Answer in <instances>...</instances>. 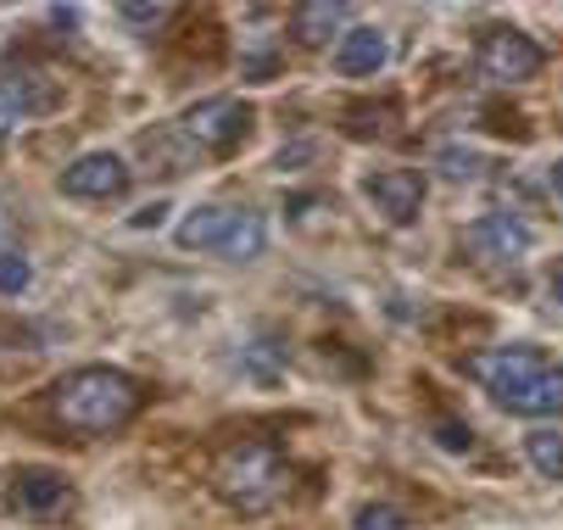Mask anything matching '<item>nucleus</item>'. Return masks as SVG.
I'll return each instance as SVG.
<instances>
[{"label": "nucleus", "mask_w": 563, "mask_h": 530, "mask_svg": "<svg viewBox=\"0 0 563 530\" xmlns=\"http://www.w3.org/2000/svg\"><path fill=\"white\" fill-rule=\"evenodd\" d=\"M145 408V386L123 368H107V363H90V368H73L56 380L51 391V413L62 430L73 435H112L123 430L134 413Z\"/></svg>", "instance_id": "f257e3e1"}, {"label": "nucleus", "mask_w": 563, "mask_h": 530, "mask_svg": "<svg viewBox=\"0 0 563 530\" xmlns=\"http://www.w3.org/2000/svg\"><path fill=\"white\" fill-rule=\"evenodd\" d=\"M285 486H290V464H285V452L274 441H234L212 464V492L240 514L274 508L285 497Z\"/></svg>", "instance_id": "f03ea898"}, {"label": "nucleus", "mask_w": 563, "mask_h": 530, "mask_svg": "<svg viewBox=\"0 0 563 530\" xmlns=\"http://www.w3.org/2000/svg\"><path fill=\"white\" fill-rule=\"evenodd\" d=\"M179 134L196 145V151H212V157H229V151L252 134V107L240 96H212V101H196L179 123Z\"/></svg>", "instance_id": "7ed1b4c3"}, {"label": "nucleus", "mask_w": 563, "mask_h": 530, "mask_svg": "<svg viewBox=\"0 0 563 530\" xmlns=\"http://www.w3.org/2000/svg\"><path fill=\"white\" fill-rule=\"evenodd\" d=\"M474 62L497 85H525V79H536V73L547 67V51L525 29H486L479 45H474Z\"/></svg>", "instance_id": "20e7f679"}, {"label": "nucleus", "mask_w": 563, "mask_h": 530, "mask_svg": "<svg viewBox=\"0 0 563 530\" xmlns=\"http://www.w3.org/2000/svg\"><path fill=\"white\" fill-rule=\"evenodd\" d=\"M530 223H519L514 212H486L463 230V252L468 263H519L530 252Z\"/></svg>", "instance_id": "39448f33"}, {"label": "nucleus", "mask_w": 563, "mask_h": 530, "mask_svg": "<svg viewBox=\"0 0 563 530\" xmlns=\"http://www.w3.org/2000/svg\"><path fill=\"white\" fill-rule=\"evenodd\" d=\"M363 196L385 223H413L424 212V174L413 168H374L363 174Z\"/></svg>", "instance_id": "423d86ee"}, {"label": "nucleus", "mask_w": 563, "mask_h": 530, "mask_svg": "<svg viewBox=\"0 0 563 530\" xmlns=\"http://www.w3.org/2000/svg\"><path fill=\"white\" fill-rule=\"evenodd\" d=\"M129 190V163L118 151H85L78 163L62 168V196L73 201H112Z\"/></svg>", "instance_id": "0eeeda50"}, {"label": "nucleus", "mask_w": 563, "mask_h": 530, "mask_svg": "<svg viewBox=\"0 0 563 530\" xmlns=\"http://www.w3.org/2000/svg\"><path fill=\"white\" fill-rule=\"evenodd\" d=\"M56 90L45 85V73L34 67H7L0 73V134H12L18 123H29L34 112H51Z\"/></svg>", "instance_id": "6e6552de"}, {"label": "nucleus", "mask_w": 563, "mask_h": 530, "mask_svg": "<svg viewBox=\"0 0 563 530\" xmlns=\"http://www.w3.org/2000/svg\"><path fill=\"white\" fill-rule=\"evenodd\" d=\"M12 503H18L29 519H51V514L73 508V486H67V475H56V470H18V475H12Z\"/></svg>", "instance_id": "1a4fd4ad"}, {"label": "nucleus", "mask_w": 563, "mask_h": 530, "mask_svg": "<svg viewBox=\"0 0 563 530\" xmlns=\"http://www.w3.org/2000/svg\"><path fill=\"white\" fill-rule=\"evenodd\" d=\"M503 408L519 419H563V368H552V363L536 368L519 391L503 397Z\"/></svg>", "instance_id": "9d476101"}, {"label": "nucleus", "mask_w": 563, "mask_h": 530, "mask_svg": "<svg viewBox=\"0 0 563 530\" xmlns=\"http://www.w3.org/2000/svg\"><path fill=\"white\" fill-rule=\"evenodd\" d=\"M385 56H390V40H385L374 23L346 29L341 45H335V67L346 73V79H374V73L385 67Z\"/></svg>", "instance_id": "9b49d317"}, {"label": "nucleus", "mask_w": 563, "mask_h": 530, "mask_svg": "<svg viewBox=\"0 0 563 530\" xmlns=\"http://www.w3.org/2000/svg\"><path fill=\"white\" fill-rule=\"evenodd\" d=\"M234 218H240V207H196L179 223V246L185 252H218L229 241V230H234Z\"/></svg>", "instance_id": "f8f14e48"}, {"label": "nucleus", "mask_w": 563, "mask_h": 530, "mask_svg": "<svg viewBox=\"0 0 563 530\" xmlns=\"http://www.w3.org/2000/svg\"><path fill=\"white\" fill-rule=\"evenodd\" d=\"M346 23V7L341 0H307V7L290 12V34L296 45H330V34Z\"/></svg>", "instance_id": "ddd939ff"}, {"label": "nucleus", "mask_w": 563, "mask_h": 530, "mask_svg": "<svg viewBox=\"0 0 563 530\" xmlns=\"http://www.w3.org/2000/svg\"><path fill=\"white\" fill-rule=\"evenodd\" d=\"M263 246H268V223H263V212H246V207H240V218H234L229 241L218 246V257H229V263H252V257H263Z\"/></svg>", "instance_id": "4468645a"}, {"label": "nucleus", "mask_w": 563, "mask_h": 530, "mask_svg": "<svg viewBox=\"0 0 563 530\" xmlns=\"http://www.w3.org/2000/svg\"><path fill=\"white\" fill-rule=\"evenodd\" d=\"M525 459H530L547 481H563V430H552V424L530 430V435H525Z\"/></svg>", "instance_id": "2eb2a0df"}, {"label": "nucleus", "mask_w": 563, "mask_h": 530, "mask_svg": "<svg viewBox=\"0 0 563 530\" xmlns=\"http://www.w3.org/2000/svg\"><path fill=\"white\" fill-rule=\"evenodd\" d=\"M240 368H246L252 380H274V374L285 368V341L279 335H257L246 352H240Z\"/></svg>", "instance_id": "dca6fc26"}, {"label": "nucleus", "mask_w": 563, "mask_h": 530, "mask_svg": "<svg viewBox=\"0 0 563 530\" xmlns=\"http://www.w3.org/2000/svg\"><path fill=\"white\" fill-rule=\"evenodd\" d=\"M385 123H390V107H374V101H357V107H346V112H341V129H346L352 140H374V134H390Z\"/></svg>", "instance_id": "f3484780"}, {"label": "nucleus", "mask_w": 563, "mask_h": 530, "mask_svg": "<svg viewBox=\"0 0 563 530\" xmlns=\"http://www.w3.org/2000/svg\"><path fill=\"white\" fill-rule=\"evenodd\" d=\"M352 525H357V530H413V519L401 514L396 503H363V508L352 514Z\"/></svg>", "instance_id": "a211bd4d"}, {"label": "nucleus", "mask_w": 563, "mask_h": 530, "mask_svg": "<svg viewBox=\"0 0 563 530\" xmlns=\"http://www.w3.org/2000/svg\"><path fill=\"white\" fill-rule=\"evenodd\" d=\"M29 279H34V268H29V257H23V252H0V296L29 290Z\"/></svg>", "instance_id": "6ab92c4d"}, {"label": "nucleus", "mask_w": 563, "mask_h": 530, "mask_svg": "<svg viewBox=\"0 0 563 530\" xmlns=\"http://www.w3.org/2000/svg\"><path fill=\"white\" fill-rule=\"evenodd\" d=\"M479 168H486V163H479L474 151H463V145H446L441 151V174L446 179H479Z\"/></svg>", "instance_id": "aec40b11"}, {"label": "nucleus", "mask_w": 563, "mask_h": 530, "mask_svg": "<svg viewBox=\"0 0 563 530\" xmlns=\"http://www.w3.org/2000/svg\"><path fill=\"white\" fill-rule=\"evenodd\" d=\"M118 18H123L129 29L151 34V29H163V23L174 18V7H163V0H156V7H118Z\"/></svg>", "instance_id": "412c9836"}, {"label": "nucleus", "mask_w": 563, "mask_h": 530, "mask_svg": "<svg viewBox=\"0 0 563 530\" xmlns=\"http://www.w3.org/2000/svg\"><path fill=\"white\" fill-rule=\"evenodd\" d=\"M435 441H441L446 452H468V446H474V430H468L463 419H441V424H435Z\"/></svg>", "instance_id": "4be33fe9"}, {"label": "nucleus", "mask_w": 563, "mask_h": 530, "mask_svg": "<svg viewBox=\"0 0 563 530\" xmlns=\"http://www.w3.org/2000/svg\"><path fill=\"white\" fill-rule=\"evenodd\" d=\"M163 218H168V201H151V207H140V212H134V230H156Z\"/></svg>", "instance_id": "5701e85b"}, {"label": "nucleus", "mask_w": 563, "mask_h": 530, "mask_svg": "<svg viewBox=\"0 0 563 530\" xmlns=\"http://www.w3.org/2000/svg\"><path fill=\"white\" fill-rule=\"evenodd\" d=\"M547 290H552V301H563V257L552 263V274H547Z\"/></svg>", "instance_id": "b1692460"}, {"label": "nucleus", "mask_w": 563, "mask_h": 530, "mask_svg": "<svg viewBox=\"0 0 563 530\" xmlns=\"http://www.w3.org/2000/svg\"><path fill=\"white\" fill-rule=\"evenodd\" d=\"M552 190H558V196H563V157H558V163H552Z\"/></svg>", "instance_id": "393cba45"}, {"label": "nucleus", "mask_w": 563, "mask_h": 530, "mask_svg": "<svg viewBox=\"0 0 563 530\" xmlns=\"http://www.w3.org/2000/svg\"><path fill=\"white\" fill-rule=\"evenodd\" d=\"M0 241H7V212H0Z\"/></svg>", "instance_id": "a878e982"}]
</instances>
